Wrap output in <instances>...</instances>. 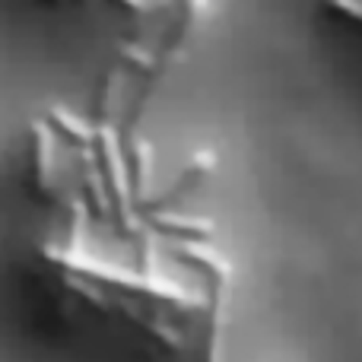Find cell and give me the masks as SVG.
<instances>
[{"mask_svg":"<svg viewBox=\"0 0 362 362\" xmlns=\"http://www.w3.org/2000/svg\"><path fill=\"white\" fill-rule=\"evenodd\" d=\"M210 0H165L159 6V13H165L163 35L156 45V76L163 80L175 64L185 61V51L191 45L194 32L200 29V23L206 19Z\"/></svg>","mask_w":362,"mask_h":362,"instance_id":"cell-1","label":"cell"},{"mask_svg":"<svg viewBox=\"0 0 362 362\" xmlns=\"http://www.w3.org/2000/svg\"><path fill=\"white\" fill-rule=\"evenodd\" d=\"M45 124H48V131L54 134V137H64L67 144L80 146V150H89L93 146V137H95V127L86 124V121L80 118V115H74L70 108H48V115H45Z\"/></svg>","mask_w":362,"mask_h":362,"instance_id":"cell-2","label":"cell"},{"mask_svg":"<svg viewBox=\"0 0 362 362\" xmlns=\"http://www.w3.org/2000/svg\"><path fill=\"white\" fill-rule=\"evenodd\" d=\"M115 6H118L124 16H131V19H137L140 25H146V23H153V19L159 16V4L156 0H112Z\"/></svg>","mask_w":362,"mask_h":362,"instance_id":"cell-3","label":"cell"},{"mask_svg":"<svg viewBox=\"0 0 362 362\" xmlns=\"http://www.w3.org/2000/svg\"><path fill=\"white\" fill-rule=\"evenodd\" d=\"M321 10L327 16H337L350 25H359L362 23V4L359 0H321Z\"/></svg>","mask_w":362,"mask_h":362,"instance_id":"cell-4","label":"cell"}]
</instances>
